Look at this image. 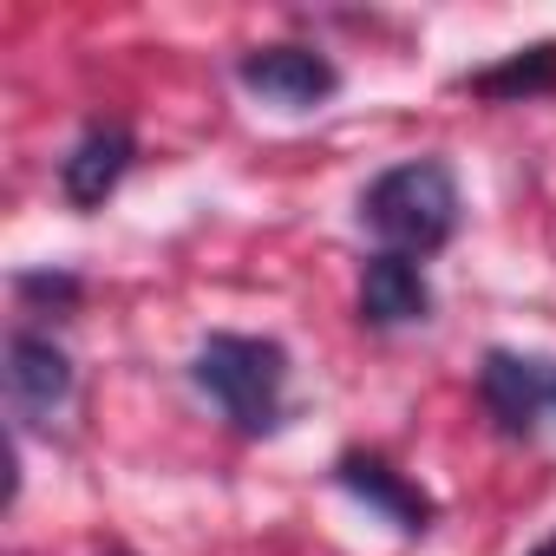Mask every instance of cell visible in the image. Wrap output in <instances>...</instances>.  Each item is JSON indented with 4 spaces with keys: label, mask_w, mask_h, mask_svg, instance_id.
<instances>
[{
    "label": "cell",
    "mask_w": 556,
    "mask_h": 556,
    "mask_svg": "<svg viewBox=\"0 0 556 556\" xmlns=\"http://www.w3.org/2000/svg\"><path fill=\"white\" fill-rule=\"evenodd\" d=\"M530 556H556V536H543V543H536V549H530Z\"/></svg>",
    "instance_id": "8fae6325"
},
{
    "label": "cell",
    "mask_w": 556,
    "mask_h": 556,
    "mask_svg": "<svg viewBox=\"0 0 556 556\" xmlns=\"http://www.w3.org/2000/svg\"><path fill=\"white\" fill-rule=\"evenodd\" d=\"M236 79H242L255 99L282 105V112H308V105H321V99L341 86L334 60L315 53V47H249V53L236 60Z\"/></svg>",
    "instance_id": "277c9868"
},
{
    "label": "cell",
    "mask_w": 556,
    "mask_h": 556,
    "mask_svg": "<svg viewBox=\"0 0 556 556\" xmlns=\"http://www.w3.org/2000/svg\"><path fill=\"white\" fill-rule=\"evenodd\" d=\"M432 315V282H426V268L413 255H393L380 249L367 268H361V321L374 328H413Z\"/></svg>",
    "instance_id": "ba28073f"
},
{
    "label": "cell",
    "mask_w": 556,
    "mask_h": 556,
    "mask_svg": "<svg viewBox=\"0 0 556 556\" xmlns=\"http://www.w3.org/2000/svg\"><path fill=\"white\" fill-rule=\"evenodd\" d=\"M105 556H125V549H105Z\"/></svg>",
    "instance_id": "7c38bea8"
},
{
    "label": "cell",
    "mask_w": 556,
    "mask_h": 556,
    "mask_svg": "<svg viewBox=\"0 0 556 556\" xmlns=\"http://www.w3.org/2000/svg\"><path fill=\"white\" fill-rule=\"evenodd\" d=\"M131 157H138L131 125H118V118L86 125V131H79V144L60 157V190H66V203H73V210H99V203L125 184Z\"/></svg>",
    "instance_id": "5b68a950"
},
{
    "label": "cell",
    "mask_w": 556,
    "mask_h": 556,
    "mask_svg": "<svg viewBox=\"0 0 556 556\" xmlns=\"http://www.w3.org/2000/svg\"><path fill=\"white\" fill-rule=\"evenodd\" d=\"M190 387L249 439L275 432L289 413V348L268 334H210L190 354Z\"/></svg>",
    "instance_id": "6da1fadb"
},
{
    "label": "cell",
    "mask_w": 556,
    "mask_h": 556,
    "mask_svg": "<svg viewBox=\"0 0 556 556\" xmlns=\"http://www.w3.org/2000/svg\"><path fill=\"white\" fill-rule=\"evenodd\" d=\"M478 400L497 419V432L530 439L543 419H556V361L549 354H517V348H491L478 367Z\"/></svg>",
    "instance_id": "3957f363"
},
{
    "label": "cell",
    "mask_w": 556,
    "mask_h": 556,
    "mask_svg": "<svg viewBox=\"0 0 556 556\" xmlns=\"http://www.w3.org/2000/svg\"><path fill=\"white\" fill-rule=\"evenodd\" d=\"M465 92H478V99H510V105L556 92V40H536V47H523V53H510V60L471 73Z\"/></svg>",
    "instance_id": "9c48e42d"
},
{
    "label": "cell",
    "mask_w": 556,
    "mask_h": 556,
    "mask_svg": "<svg viewBox=\"0 0 556 556\" xmlns=\"http://www.w3.org/2000/svg\"><path fill=\"white\" fill-rule=\"evenodd\" d=\"M458 177L439 157H406L393 170H380L361 190V223L393 249V255H432L458 236Z\"/></svg>",
    "instance_id": "7a4b0ae2"
},
{
    "label": "cell",
    "mask_w": 556,
    "mask_h": 556,
    "mask_svg": "<svg viewBox=\"0 0 556 556\" xmlns=\"http://www.w3.org/2000/svg\"><path fill=\"white\" fill-rule=\"evenodd\" d=\"M334 484H341L348 497H361L367 510H380L400 536H426L432 517H439V504H432L406 471H393L380 452H348V458L334 465Z\"/></svg>",
    "instance_id": "8992f818"
},
{
    "label": "cell",
    "mask_w": 556,
    "mask_h": 556,
    "mask_svg": "<svg viewBox=\"0 0 556 556\" xmlns=\"http://www.w3.org/2000/svg\"><path fill=\"white\" fill-rule=\"evenodd\" d=\"M8 393L27 419H47L73 400V361L53 334L40 328H14L8 334Z\"/></svg>",
    "instance_id": "52a82bcc"
},
{
    "label": "cell",
    "mask_w": 556,
    "mask_h": 556,
    "mask_svg": "<svg viewBox=\"0 0 556 556\" xmlns=\"http://www.w3.org/2000/svg\"><path fill=\"white\" fill-rule=\"evenodd\" d=\"M27 302H53V308H73L86 289H79V275H66V268H27L21 282H14Z\"/></svg>",
    "instance_id": "30bf717a"
}]
</instances>
